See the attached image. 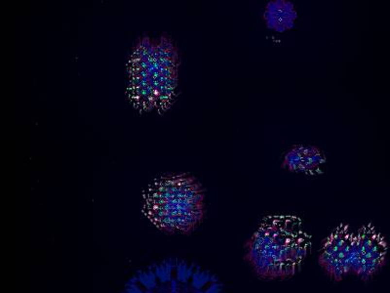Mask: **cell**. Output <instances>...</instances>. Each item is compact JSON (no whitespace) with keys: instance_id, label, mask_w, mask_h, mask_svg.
Masks as SVG:
<instances>
[{"instance_id":"3957f363","label":"cell","mask_w":390,"mask_h":293,"mask_svg":"<svg viewBox=\"0 0 390 293\" xmlns=\"http://www.w3.org/2000/svg\"><path fill=\"white\" fill-rule=\"evenodd\" d=\"M143 211L164 233L190 234L205 218V190L189 174L161 176L145 192Z\"/></svg>"},{"instance_id":"ba28073f","label":"cell","mask_w":390,"mask_h":293,"mask_svg":"<svg viewBox=\"0 0 390 293\" xmlns=\"http://www.w3.org/2000/svg\"><path fill=\"white\" fill-rule=\"evenodd\" d=\"M298 18L296 5L289 0H271L267 3L263 13V20L267 28L277 34L293 30Z\"/></svg>"},{"instance_id":"7a4b0ae2","label":"cell","mask_w":390,"mask_h":293,"mask_svg":"<svg viewBox=\"0 0 390 293\" xmlns=\"http://www.w3.org/2000/svg\"><path fill=\"white\" fill-rule=\"evenodd\" d=\"M180 66V49L169 36L140 37L128 67V92L134 106L144 111L168 110L177 97Z\"/></svg>"},{"instance_id":"5b68a950","label":"cell","mask_w":390,"mask_h":293,"mask_svg":"<svg viewBox=\"0 0 390 293\" xmlns=\"http://www.w3.org/2000/svg\"><path fill=\"white\" fill-rule=\"evenodd\" d=\"M387 249L384 237L373 225L359 228L353 241L350 275L362 280L372 278L384 265Z\"/></svg>"},{"instance_id":"52a82bcc","label":"cell","mask_w":390,"mask_h":293,"mask_svg":"<svg viewBox=\"0 0 390 293\" xmlns=\"http://www.w3.org/2000/svg\"><path fill=\"white\" fill-rule=\"evenodd\" d=\"M323 150L315 145H294L283 157L281 168L298 174L313 175L326 164Z\"/></svg>"},{"instance_id":"6da1fadb","label":"cell","mask_w":390,"mask_h":293,"mask_svg":"<svg viewBox=\"0 0 390 293\" xmlns=\"http://www.w3.org/2000/svg\"><path fill=\"white\" fill-rule=\"evenodd\" d=\"M311 247L310 236L295 215H270L244 245V260L262 279L282 280L303 268Z\"/></svg>"},{"instance_id":"277c9868","label":"cell","mask_w":390,"mask_h":293,"mask_svg":"<svg viewBox=\"0 0 390 293\" xmlns=\"http://www.w3.org/2000/svg\"><path fill=\"white\" fill-rule=\"evenodd\" d=\"M121 293H227L220 278L199 265L166 259L140 270Z\"/></svg>"},{"instance_id":"8992f818","label":"cell","mask_w":390,"mask_h":293,"mask_svg":"<svg viewBox=\"0 0 390 293\" xmlns=\"http://www.w3.org/2000/svg\"><path fill=\"white\" fill-rule=\"evenodd\" d=\"M355 231L349 225L337 227L323 241L318 263L329 277L341 281L350 275V263Z\"/></svg>"}]
</instances>
